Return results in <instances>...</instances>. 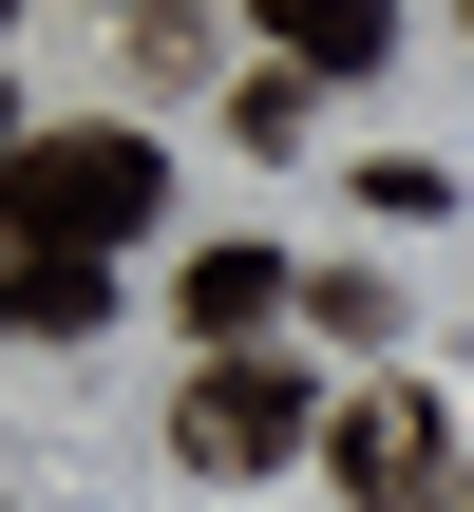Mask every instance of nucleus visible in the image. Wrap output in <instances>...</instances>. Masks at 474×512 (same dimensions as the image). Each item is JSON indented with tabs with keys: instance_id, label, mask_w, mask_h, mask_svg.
<instances>
[{
	"instance_id": "obj_7",
	"label": "nucleus",
	"mask_w": 474,
	"mask_h": 512,
	"mask_svg": "<svg viewBox=\"0 0 474 512\" xmlns=\"http://www.w3.org/2000/svg\"><path fill=\"white\" fill-rule=\"evenodd\" d=\"M304 114H323V76H304V57H266V76L228 95V133H247V152H304Z\"/></svg>"
},
{
	"instance_id": "obj_2",
	"label": "nucleus",
	"mask_w": 474,
	"mask_h": 512,
	"mask_svg": "<svg viewBox=\"0 0 474 512\" xmlns=\"http://www.w3.org/2000/svg\"><path fill=\"white\" fill-rule=\"evenodd\" d=\"M323 475H342V512H474V437H456V399L361 380L342 437H323Z\"/></svg>"
},
{
	"instance_id": "obj_3",
	"label": "nucleus",
	"mask_w": 474,
	"mask_h": 512,
	"mask_svg": "<svg viewBox=\"0 0 474 512\" xmlns=\"http://www.w3.org/2000/svg\"><path fill=\"white\" fill-rule=\"evenodd\" d=\"M304 437H342V399H304V361H190L171 380V456L190 475H285Z\"/></svg>"
},
{
	"instance_id": "obj_5",
	"label": "nucleus",
	"mask_w": 474,
	"mask_h": 512,
	"mask_svg": "<svg viewBox=\"0 0 474 512\" xmlns=\"http://www.w3.org/2000/svg\"><path fill=\"white\" fill-rule=\"evenodd\" d=\"M285 57H304V76H380L399 19H380V0H285Z\"/></svg>"
},
{
	"instance_id": "obj_6",
	"label": "nucleus",
	"mask_w": 474,
	"mask_h": 512,
	"mask_svg": "<svg viewBox=\"0 0 474 512\" xmlns=\"http://www.w3.org/2000/svg\"><path fill=\"white\" fill-rule=\"evenodd\" d=\"M0 304H19V323H38V342H95V323H114V266H19V285H0Z\"/></svg>"
},
{
	"instance_id": "obj_8",
	"label": "nucleus",
	"mask_w": 474,
	"mask_h": 512,
	"mask_svg": "<svg viewBox=\"0 0 474 512\" xmlns=\"http://www.w3.org/2000/svg\"><path fill=\"white\" fill-rule=\"evenodd\" d=\"M304 304H323V342H399V285H380V266H323Z\"/></svg>"
},
{
	"instance_id": "obj_1",
	"label": "nucleus",
	"mask_w": 474,
	"mask_h": 512,
	"mask_svg": "<svg viewBox=\"0 0 474 512\" xmlns=\"http://www.w3.org/2000/svg\"><path fill=\"white\" fill-rule=\"evenodd\" d=\"M152 209H171V152L114 133V114H57V133L0 152V228H19V266H114V247H152Z\"/></svg>"
},
{
	"instance_id": "obj_4",
	"label": "nucleus",
	"mask_w": 474,
	"mask_h": 512,
	"mask_svg": "<svg viewBox=\"0 0 474 512\" xmlns=\"http://www.w3.org/2000/svg\"><path fill=\"white\" fill-rule=\"evenodd\" d=\"M285 304H304V266H285V247H247V228L171 266V323H190L209 361H266V323H285Z\"/></svg>"
}]
</instances>
